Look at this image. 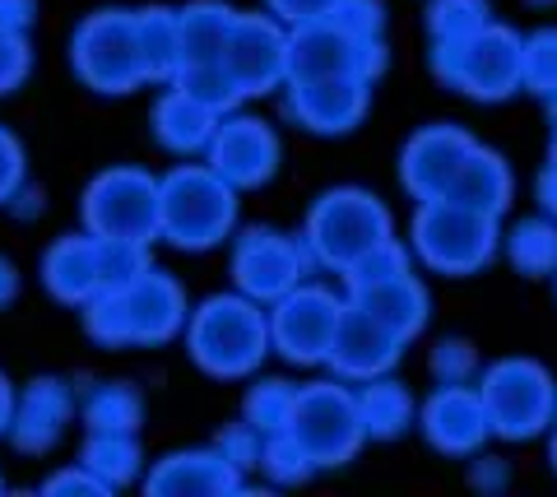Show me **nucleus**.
<instances>
[{
  "mask_svg": "<svg viewBox=\"0 0 557 497\" xmlns=\"http://www.w3.org/2000/svg\"><path fill=\"white\" fill-rule=\"evenodd\" d=\"M442 75L465 84V94L474 98H507L520 84V38L511 28L483 24L469 38L437 42Z\"/></svg>",
  "mask_w": 557,
  "mask_h": 497,
  "instance_id": "obj_1",
  "label": "nucleus"
},
{
  "mask_svg": "<svg viewBox=\"0 0 557 497\" xmlns=\"http://www.w3.org/2000/svg\"><path fill=\"white\" fill-rule=\"evenodd\" d=\"M479 400L487 409V423H497V433L507 437H530L557 414V386L539 363H497Z\"/></svg>",
  "mask_w": 557,
  "mask_h": 497,
  "instance_id": "obj_2",
  "label": "nucleus"
},
{
  "mask_svg": "<svg viewBox=\"0 0 557 497\" xmlns=\"http://www.w3.org/2000/svg\"><path fill=\"white\" fill-rule=\"evenodd\" d=\"M190 345L209 372H247L265 353V321L247 302H223L214 298L190 325Z\"/></svg>",
  "mask_w": 557,
  "mask_h": 497,
  "instance_id": "obj_3",
  "label": "nucleus"
},
{
  "mask_svg": "<svg viewBox=\"0 0 557 497\" xmlns=\"http://www.w3.org/2000/svg\"><path fill=\"white\" fill-rule=\"evenodd\" d=\"M418 247L442 270H474L493 256V214L469 210L460 200H432L418 224Z\"/></svg>",
  "mask_w": 557,
  "mask_h": 497,
  "instance_id": "obj_4",
  "label": "nucleus"
},
{
  "mask_svg": "<svg viewBox=\"0 0 557 497\" xmlns=\"http://www.w3.org/2000/svg\"><path fill=\"white\" fill-rule=\"evenodd\" d=\"M159 219L177 233L182 247H209L228 228L233 219V196L209 173H177L159 196Z\"/></svg>",
  "mask_w": 557,
  "mask_h": 497,
  "instance_id": "obj_5",
  "label": "nucleus"
},
{
  "mask_svg": "<svg viewBox=\"0 0 557 497\" xmlns=\"http://www.w3.org/2000/svg\"><path fill=\"white\" fill-rule=\"evenodd\" d=\"M311 243L325 261H362L368 251L386 243V214L372 196L358 191L325 196L317 219H311Z\"/></svg>",
  "mask_w": 557,
  "mask_h": 497,
  "instance_id": "obj_6",
  "label": "nucleus"
},
{
  "mask_svg": "<svg viewBox=\"0 0 557 497\" xmlns=\"http://www.w3.org/2000/svg\"><path fill=\"white\" fill-rule=\"evenodd\" d=\"M79 65L94 84L112 94H126L145 75V51H139V24L126 14H102L79 33Z\"/></svg>",
  "mask_w": 557,
  "mask_h": 497,
  "instance_id": "obj_7",
  "label": "nucleus"
},
{
  "mask_svg": "<svg viewBox=\"0 0 557 497\" xmlns=\"http://www.w3.org/2000/svg\"><path fill=\"white\" fill-rule=\"evenodd\" d=\"M293 442L302 456H348L358 442V405L339 396V390H307L293 396Z\"/></svg>",
  "mask_w": 557,
  "mask_h": 497,
  "instance_id": "obj_8",
  "label": "nucleus"
},
{
  "mask_svg": "<svg viewBox=\"0 0 557 497\" xmlns=\"http://www.w3.org/2000/svg\"><path fill=\"white\" fill-rule=\"evenodd\" d=\"M219 65L228 71L237 94H256L260 84H274L288 71V42L265 20H233Z\"/></svg>",
  "mask_w": 557,
  "mask_h": 497,
  "instance_id": "obj_9",
  "label": "nucleus"
},
{
  "mask_svg": "<svg viewBox=\"0 0 557 497\" xmlns=\"http://www.w3.org/2000/svg\"><path fill=\"white\" fill-rule=\"evenodd\" d=\"M89 200H94L89 214L98 219V228L108 233L112 243H139V233H149L159 224V196H153V186L135 173L102 177Z\"/></svg>",
  "mask_w": 557,
  "mask_h": 497,
  "instance_id": "obj_10",
  "label": "nucleus"
},
{
  "mask_svg": "<svg viewBox=\"0 0 557 497\" xmlns=\"http://www.w3.org/2000/svg\"><path fill=\"white\" fill-rule=\"evenodd\" d=\"M469 135L460 131H428L418 135L413 149L405 153V182H413V191H423L428 200H442L456 182L460 163L469 159Z\"/></svg>",
  "mask_w": 557,
  "mask_h": 497,
  "instance_id": "obj_11",
  "label": "nucleus"
},
{
  "mask_svg": "<svg viewBox=\"0 0 557 497\" xmlns=\"http://www.w3.org/2000/svg\"><path fill=\"white\" fill-rule=\"evenodd\" d=\"M335 325H339V307L325 294H298L284 302L274 331L284 339L288 358H321L330 349V339H335Z\"/></svg>",
  "mask_w": 557,
  "mask_h": 497,
  "instance_id": "obj_12",
  "label": "nucleus"
},
{
  "mask_svg": "<svg viewBox=\"0 0 557 497\" xmlns=\"http://www.w3.org/2000/svg\"><path fill=\"white\" fill-rule=\"evenodd\" d=\"M428 433L442 451H474L487 437V409L469 390H446L428 405Z\"/></svg>",
  "mask_w": 557,
  "mask_h": 497,
  "instance_id": "obj_13",
  "label": "nucleus"
},
{
  "mask_svg": "<svg viewBox=\"0 0 557 497\" xmlns=\"http://www.w3.org/2000/svg\"><path fill=\"white\" fill-rule=\"evenodd\" d=\"M274 153L278 149L270 131H260L256 122H233L214 140V167L228 173L233 182H260V177H270Z\"/></svg>",
  "mask_w": 557,
  "mask_h": 497,
  "instance_id": "obj_14",
  "label": "nucleus"
},
{
  "mask_svg": "<svg viewBox=\"0 0 557 497\" xmlns=\"http://www.w3.org/2000/svg\"><path fill=\"white\" fill-rule=\"evenodd\" d=\"M298 270H302V256L278 233H256V243L242 247V256H237V274L251 294H284V288L298 279Z\"/></svg>",
  "mask_w": 557,
  "mask_h": 497,
  "instance_id": "obj_15",
  "label": "nucleus"
},
{
  "mask_svg": "<svg viewBox=\"0 0 557 497\" xmlns=\"http://www.w3.org/2000/svg\"><path fill=\"white\" fill-rule=\"evenodd\" d=\"M159 135H163L172 149L200 145L205 135H209V102H200L196 94H186V89L163 98V108H159Z\"/></svg>",
  "mask_w": 557,
  "mask_h": 497,
  "instance_id": "obj_16",
  "label": "nucleus"
},
{
  "mask_svg": "<svg viewBox=\"0 0 557 497\" xmlns=\"http://www.w3.org/2000/svg\"><path fill=\"white\" fill-rule=\"evenodd\" d=\"M511 256L520 270L530 274H548L557 270V224H544V219H530L511 233Z\"/></svg>",
  "mask_w": 557,
  "mask_h": 497,
  "instance_id": "obj_17",
  "label": "nucleus"
},
{
  "mask_svg": "<svg viewBox=\"0 0 557 497\" xmlns=\"http://www.w3.org/2000/svg\"><path fill=\"white\" fill-rule=\"evenodd\" d=\"M520 84H530L534 94L557 98V33L553 28L520 42Z\"/></svg>",
  "mask_w": 557,
  "mask_h": 497,
  "instance_id": "obj_18",
  "label": "nucleus"
},
{
  "mask_svg": "<svg viewBox=\"0 0 557 497\" xmlns=\"http://www.w3.org/2000/svg\"><path fill=\"white\" fill-rule=\"evenodd\" d=\"M483 24H487V0H437L432 5V33H437V42L469 38Z\"/></svg>",
  "mask_w": 557,
  "mask_h": 497,
  "instance_id": "obj_19",
  "label": "nucleus"
},
{
  "mask_svg": "<svg viewBox=\"0 0 557 497\" xmlns=\"http://www.w3.org/2000/svg\"><path fill=\"white\" fill-rule=\"evenodd\" d=\"M358 419L368 433H395L399 423L409 419V400L386 382V386H372V396L358 405Z\"/></svg>",
  "mask_w": 557,
  "mask_h": 497,
  "instance_id": "obj_20",
  "label": "nucleus"
},
{
  "mask_svg": "<svg viewBox=\"0 0 557 497\" xmlns=\"http://www.w3.org/2000/svg\"><path fill=\"white\" fill-rule=\"evenodd\" d=\"M544 204H548V210H557V135H553V167L544 177Z\"/></svg>",
  "mask_w": 557,
  "mask_h": 497,
  "instance_id": "obj_21",
  "label": "nucleus"
},
{
  "mask_svg": "<svg viewBox=\"0 0 557 497\" xmlns=\"http://www.w3.org/2000/svg\"><path fill=\"white\" fill-rule=\"evenodd\" d=\"M0 414H5V382H0Z\"/></svg>",
  "mask_w": 557,
  "mask_h": 497,
  "instance_id": "obj_22",
  "label": "nucleus"
},
{
  "mask_svg": "<svg viewBox=\"0 0 557 497\" xmlns=\"http://www.w3.org/2000/svg\"><path fill=\"white\" fill-rule=\"evenodd\" d=\"M553 423H557V414H553ZM553 465H557V437H553Z\"/></svg>",
  "mask_w": 557,
  "mask_h": 497,
  "instance_id": "obj_23",
  "label": "nucleus"
}]
</instances>
